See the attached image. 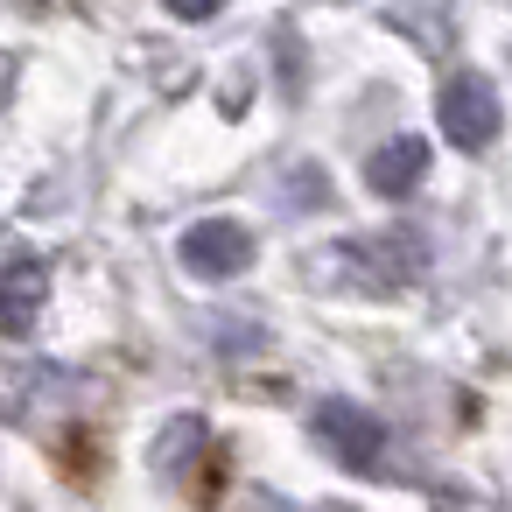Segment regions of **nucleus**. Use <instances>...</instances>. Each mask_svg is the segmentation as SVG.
I'll return each instance as SVG.
<instances>
[{"label":"nucleus","mask_w":512,"mask_h":512,"mask_svg":"<svg viewBox=\"0 0 512 512\" xmlns=\"http://www.w3.org/2000/svg\"><path fill=\"white\" fill-rule=\"evenodd\" d=\"M162 8H169L176 22H204V15H218V0H162Z\"/></svg>","instance_id":"0eeeda50"},{"label":"nucleus","mask_w":512,"mask_h":512,"mask_svg":"<svg viewBox=\"0 0 512 512\" xmlns=\"http://www.w3.org/2000/svg\"><path fill=\"white\" fill-rule=\"evenodd\" d=\"M316 442L344 463V470H379L386 463V421L358 400H323L316 407Z\"/></svg>","instance_id":"7ed1b4c3"},{"label":"nucleus","mask_w":512,"mask_h":512,"mask_svg":"<svg viewBox=\"0 0 512 512\" xmlns=\"http://www.w3.org/2000/svg\"><path fill=\"white\" fill-rule=\"evenodd\" d=\"M15 71H22L15 57H0V99H8V92H15Z\"/></svg>","instance_id":"6e6552de"},{"label":"nucleus","mask_w":512,"mask_h":512,"mask_svg":"<svg viewBox=\"0 0 512 512\" xmlns=\"http://www.w3.org/2000/svg\"><path fill=\"white\" fill-rule=\"evenodd\" d=\"M337 267H344L365 295H386V288H400V281H421L428 246H421V232H365V239H351V246L337 253Z\"/></svg>","instance_id":"f03ea898"},{"label":"nucleus","mask_w":512,"mask_h":512,"mask_svg":"<svg viewBox=\"0 0 512 512\" xmlns=\"http://www.w3.org/2000/svg\"><path fill=\"white\" fill-rule=\"evenodd\" d=\"M183 267L197 281H232V274L253 267V232L239 218H197L183 232Z\"/></svg>","instance_id":"20e7f679"},{"label":"nucleus","mask_w":512,"mask_h":512,"mask_svg":"<svg viewBox=\"0 0 512 512\" xmlns=\"http://www.w3.org/2000/svg\"><path fill=\"white\" fill-rule=\"evenodd\" d=\"M435 127H442V141H449V148L484 155V148L498 141V127H505L498 85H491L484 71H456V78L442 85V99H435Z\"/></svg>","instance_id":"f257e3e1"},{"label":"nucleus","mask_w":512,"mask_h":512,"mask_svg":"<svg viewBox=\"0 0 512 512\" xmlns=\"http://www.w3.org/2000/svg\"><path fill=\"white\" fill-rule=\"evenodd\" d=\"M421 176H428V141H421V134H393V141H379L372 162H365V183H372L379 197H407V190H421Z\"/></svg>","instance_id":"39448f33"},{"label":"nucleus","mask_w":512,"mask_h":512,"mask_svg":"<svg viewBox=\"0 0 512 512\" xmlns=\"http://www.w3.org/2000/svg\"><path fill=\"white\" fill-rule=\"evenodd\" d=\"M43 295H50V274H43V260H15L8 274H0V330H36V316H43Z\"/></svg>","instance_id":"423d86ee"}]
</instances>
